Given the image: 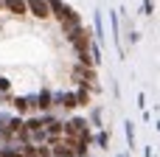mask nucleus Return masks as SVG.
<instances>
[{
	"mask_svg": "<svg viewBox=\"0 0 160 157\" xmlns=\"http://www.w3.org/2000/svg\"><path fill=\"white\" fill-rule=\"evenodd\" d=\"M28 6H31L34 17H39V20L51 17V8H48V0H28Z\"/></svg>",
	"mask_w": 160,
	"mask_h": 157,
	"instance_id": "nucleus-1",
	"label": "nucleus"
},
{
	"mask_svg": "<svg viewBox=\"0 0 160 157\" xmlns=\"http://www.w3.org/2000/svg\"><path fill=\"white\" fill-rule=\"evenodd\" d=\"M59 104L70 110V107H76V96H70V93H68V96H59Z\"/></svg>",
	"mask_w": 160,
	"mask_h": 157,
	"instance_id": "nucleus-3",
	"label": "nucleus"
},
{
	"mask_svg": "<svg viewBox=\"0 0 160 157\" xmlns=\"http://www.w3.org/2000/svg\"><path fill=\"white\" fill-rule=\"evenodd\" d=\"M14 14H25V0H6Z\"/></svg>",
	"mask_w": 160,
	"mask_h": 157,
	"instance_id": "nucleus-2",
	"label": "nucleus"
}]
</instances>
